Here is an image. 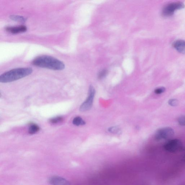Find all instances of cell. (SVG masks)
<instances>
[{
    "label": "cell",
    "instance_id": "1",
    "mask_svg": "<svg viewBox=\"0 0 185 185\" xmlns=\"http://www.w3.org/2000/svg\"><path fill=\"white\" fill-rule=\"evenodd\" d=\"M32 64L36 66L54 70H63L65 67L62 61L48 55L37 57L33 61Z\"/></svg>",
    "mask_w": 185,
    "mask_h": 185
},
{
    "label": "cell",
    "instance_id": "2",
    "mask_svg": "<svg viewBox=\"0 0 185 185\" xmlns=\"http://www.w3.org/2000/svg\"><path fill=\"white\" fill-rule=\"evenodd\" d=\"M33 70L30 68L14 69L7 72L0 76V82H11L24 78L32 73Z\"/></svg>",
    "mask_w": 185,
    "mask_h": 185
},
{
    "label": "cell",
    "instance_id": "3",
    "mask_svg": "<svg viewBox=\"0 0 185 185\" xmlns=\"http://www.w3.org/2000/svg\"><path fill=\"white\" fill-rule=\"evenodd\" d=\"M174 135V130L171 128L164 127L157 130L155 135V138L157 141L169 139L173 137Z\"/></svg>",
    "mask_w": 185,
    "mask_h": 185
},
{
    "label": "cell",
    "instance_id": "4",
    "mask_svg": "<svg viewBox=\"0 0 185 185\" xmlns=\"http://www.w3.org/2000/svg\"><path fill=\"white\" fill-rule=\"evenodd\" d=\"M185 8V5L183 3L176 2L168 4L163 8L162 14L166 17L171 16L174 12L177 10L183 9Z\"/></svg>",
    "mask_w": 185,
    "mask_h": 185
},
{
    "label": "cell",
    "instance_id": "5",
    "mask_svg": "<svg viewBox=\"0 0 185 185\" xmlns=\"http://www.w3.org/2000/svg\"><path fill=\"white\" fill-rule=\"evenodd\" d=\"M95 93L96 91L94 87L92 86H90L89 90L88 96L87 97L85 101L80 106V111L82 112L87 111L91 108Z\"/></svg>",
    "mask_w": 185,
    "mask_h": 185
},
{
    "label": "cell",
    "instance_id": "6",
    "mask_svg": "<svg viewBox=\"0 0 185 185\" xmlns=\"http://www.w3.org/2000/svg\"><path fill=\"white\" fill-rule=\"evenodd\" d=\"M183 147L182 142L177 139H174L168 141L164 145L166 151L171 153L175 152L181 150Z\"/></svg>",
    "mask_w": 185,
    "mask_h": 185
},
{
    "label": "cell",
    "instance_id": "7",
    "mask_svg": "<svg viewBox=\"0 0 185 185\" xmlns=\"http://www.w3.org/2000/svg\"><path fill=\"white\" fill-rule=\"evenodd\" d=\"M48 182L51 185H70V182L60 176H51L48 179Z\"/></svg>",
    "mask_w": 185,
    "mask_h": 185
},
{
    "label": "cell",
    "instance_id": "8",
    "mask_svg": "<svg viewBox=\"0 0 185 185\" xmlns=\"http://www.w3.org/2000/svg\"><path fill=\"white\" fill-rule=\"evenodd\" d=\"M5 29L8 32L16 34L25 32L27 31V28L25 26L20 25L16 27H7Z\"/></svg>",
    "mask_w": 185,
    "mask_h": 185
},
{
    "label": "cell",
    "instance_id": "9",
    "mask_svg": "<svg viewBox=\"0 0 185 185\" xmlns=\"http://www.w3.org/2000/svg\"><path fill=\"white\" fill-rule=\"evenodd\" d=\"M173 47L180 53L185 54V41L177 40L173 43Z\"/></svg>",
    "mask_w": 185,
    "mask_h": 185
},
{
    "label": "cell",
    "instance_id": "10",
    "mask_svg": "<svg viewBox=\"0 0 185 185\" xmlns=\"http://www.w3.org/2000/svg\"><path fill=\"white\" fill-rule=\"evenodd\" d=\"M40 130V127L37 125L32 124L30 126L29 129V133L31 134H34L39 131Z\"/></svg>",
    "mask_w": 185,
    "mask_h": 185
},
{
    "label": "cell",
    "instance_id": "11",
    "mask_svg": "<svg viewBox=\"0 0 185 185\" xmlns=\"http://www.w3.org/2000/svg\"><path fill=\"white\" fill-rule=\"evenodd\" d=\"M73 124L74 125L79 126L84 125L85 124V122L81 117H77L74 118L72 122Z\"/></svg>",
    "mask_w": 185,
    "mask_h": 185
},
{
    "label": "cell",
    "instance_id": "12",
    "mask_svg": "<svg viewBox=\"0 0 185 185\" xmlns=\"http://www.w3.org/2000/svg\"><path fill=\"white\" fill-rule=\"evenodd\" d=\"M11 20L18 22L24 23L26 21V18L24 17L18 15H12L10 16Z\"/></svg>",
    "mask_w": 185,
    "mask_h": 185
},
{
    "label": "cell",
    "instance_id": "13",
    "mask_svg": "<svg viewBox=\"0 0 185 185\" xmlns=\"http://www.w3.org/2000/svg\"><path fill=\"white\" fill-rule=\"evenodd\" d=\"M63 118L61 117H53L49 120L50 123L52 124H56V123L61 122L63 121Z\"/></svg>",
    "mask_w": 185,
    "mask_h": 185
},
{
    "label": "cell",
    "instance_id": "14",
    "mask_svg": "<svg viewBox=\"0 0 185 185\" xmlns=\"http://www.w3.org/2000/svg\"><path fill=\"white\" fill-rule=\"evenodd\" d=\"M168 104L171 106L175 107L177 106L179 104V102L178 100L175 99H171L169 100Z\"/></svg>",
    "mask_w": 185,
    "mask_h": 185
},
{
    "label": "cell",
    "instance_id": "15",
    "mask_svg": "<svg viewBox=\"0 0 185 185\" xmlns=\"http://www.w3.org/2000/svg\"><path fill=\"white\" fill-rule=\"evenodd\" d=\"M166 90V88L164 87H160L154 90V93L157 94H160L164 93Z\"/></svg>",
    "mask_w": 185,
    "mask_h": 185
},
{
    "label": "cell",
    "instance_id": "16",
    "mask_svg": "<svg viewBox=\"0 0 185 185\" xmlns=\"http://www.w3.org/2000/svg\"><path fill=\"white\" fill-rule=\"evenodd\" d=\"M177 121L180 125L185 126V115L179 117Z\"/></svg>",
    "mask_w": 185,
    "mask_h": 185
},
{
    "label": "cell",
    "instance_id": "17",
    "mask_svg": "<svg viewBox=\"0 0 185 185\" xmlns=\"http://www.w3.org/2000/svg\"><path fill=\"white\" fill-rule=\"evenodd\" d=\"M109 130L112 133H117L119 131V129L117 127H114L109 129Z\"/></svg>",
    "mask_w": 185,
    "mask_h": 185
},
{
    "label": "cell",
    "instance_id": "18",
    "mask_svg": "<svg viewBox=\"0 0 185 185\" xmlns=\"http://www.w3.org/2000/svg\"><path fill=\"white\" fill-rule=\"evenodd\" d=\"M106 74V71H102L98 75V77L100 79H101L104 78Z\"/></svg>",
    "mask_w": 185,
    "mask_h": 185
}]
</instances>
